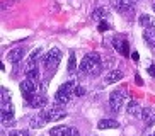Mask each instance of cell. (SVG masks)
Masks as SVG:
<instances>
[{"mask_svg": "<svg viewBox=\"0 0 155 136\" xmlns=\"http://www.w3.org/2000/svg\"><path fill=\"white\" fill-rule=\"evenodd\" d=\"M39 53H41V50L38 48L36 51H32V54L28 58V61H26V70H29V68H32V66H36V60L39 58Z\"/></svg>", "mask_w": 155, "mask_h": 136, "instance_id": "ac0fdd59", "label": "cell"}, {"mask_svg": "<svg viewBox=\"0 0 155 136\" xmlns=\"http://www.w3.org/2000/svg\"><path fill=\"white\" fill-rule=\"evenodd\" d=\"M80 72L84 75H97L101 72V56L97 53H89L80 63Z\"/></svg>", "mask_w": 155, "mask_h": 136, "instance_id": "6da1fadb", "label": "cell"}, {"mask_svg": "<svg viewBox=\"0 0 155 136\" xmlns=\"http://www.w3.org/2000/svg\"><path fill=\"white\" fill-rule=\"evenodd\" d=\"M113 46L116 48V51H119L121 54L124 56H130V51H128V43L123 39H119V37H114L113 39Z\"/></svg>", "mask_w": 155, "mask_h": 136, "instance_id": "7c38bea8", "label": "cell"}, {"mask_svg": "<svg viewBox=\"0 0 155 136\" xmlns=\"http://www.w3.org/2000/svg\"><path fill=\"white\" fill-rule=\"evenodd\" d=\"M140 118H141V121L145 122V126H153L155 124V111L152 107H143Z\"/></svg>", "mask_w": 155, "mask_h": 136, "instance_id": "8992f818", "label": "cell"}, {"mask_svg": "<svg viewBox=\"0 0 155 136\" xmlns=\"http://www.w3.org/2000/svg\"><path fill=\"white\" fill-rule=\"evenodd\" d=\"M29 102H31V105L34 109H41V107H46V104H48V99H46L45 95H31V97H29Z\"/></svg>", "mask_w": 155, "mask_h": 136, "instance_id": "9c48e42d", "label": "cell"}, {"mask_svg": "<svg viewBox=\"0 0 155 136\" xmlns=\"http://www.w3.org/2000/svg\"><path fill=\"white\" fill-rule=\"evenodd\" d=\"M130 5H131V0H114V7L121 12H124L126 7H130Z\"/></svg>", "mask_w": 155, "mask_h": 136, "instance_id": "ffe728a7", "label": "cell"}, {"mask_svg": "<svg viewBox=\"0 0 155 136\" xmlns=\"http://www.w3.org/2000/svg\"><path fill=\"white\" fill-rule=\"evenodd\" d=\"M153 136H155V134H153Z\"/></svg>", "mask_w": 155, "mask_h": 136, "instance_id": "1f68e13d", "label": "cell"}, {"mask_svg": "<svg viewBox=\"0 0 155 136\" xmlns=\"http://www.w3.org/2000/svg\"><path fill=\"white\" fill-rule=\"evenodd\" d=\"M39 118H41L45 122H50V121H56V119L65 118V114L61 112V109L51 107V109H43L41 112H39Z\"/></svg>", "mask_w": 155, "mask_h": 136, "instance_id": "277c9868", "label": "cell"}, {"mask_svg": "<svg viewBox=\"0 0 155 136\" xmlns=\"http://www.w3.org/2000/svg\"><path fill=\"white\" fill-rule=\"evenodd\" d=\"M152 9H153V12H155V4H153V5H152Z\"/></svg>", "mask_w": 155, "mask_h": 136, "instance_id": "4dcf8cb0", "label": "cell"}, {"mask_svg": "<svg viewBox=\"0 0 155 136\" xmlns=\"http://www.w3.org/2000/svg\"><path fill=\"white\" fill-rule=\"evenodd\" d=\"M119 128V122H116L114 119H101L97 122V129H114Z\"/></svg>", "mask_w": 155, "mask_h": 136, "instance_id": "9a60e30c", "label": "cell"}, {"mask_svg": "<svg viewBox=\"0 0 155 136\" xmlns=\"http://www.w3.org/2000/svg\"><path fill=\"white\" fill-rule=\"evenodd\" d=\"M72 99V95L70 94H67V92H63V90H56V95H55V102H56V105H65V104H68V100Z\"/></svg>", "mask_w": 155, "mask_h": 136, "instance_id": "5bb4252c", "label": "cell"}, {"mask_svg": "<svg viewBox=\"0 0 155 136\" xmlns=\"http://www.w3.org/2000/svg\"><path fill=\"white\" fill-rule=\"evenodd\" d=\"M92 17L96 19V21H104V19L107 17V10H106V9H96Z\"/></svg>", "mask_w": 155, "mask_h": 136, "instance_id": "44dd1931", "label": "cell"}, {"mask_svg": "<svg viewBox=\"0 0 155 136\" xmlns=\"http://www.w3.org/2000/svg\"><path fill=\"white\" fill-rule=\"evenodd\" d=\"M14 118V107L10 102L7 104H2V124H7L9 121H12Z\"/></svg>", "mask_w": 155, "mask_h": 136, "instance_id": "52a82bcc", "label": "cell"}, {"mask_svg": "<svg viewBox=\"0 0 155 136\" xmlns=\"http://www.w3.org/2000/svg\"><path fill=\"white\" fill-rule=\"evenodd\" d=\"M143 39L150 48H155V29H145L143 31Z\"/></svg>", "mask_w": 155, "mask_h": 136, "instance_id": "e0dca14e", "label": "cell"}, {"mask_svg": "<svg viewBox=\"0 0 155 136\" xmlns=\"http://www.w3.org/2000/svg\"><path fill=\"white\" fill-rule=\"evenodd\" d=\"M21 92H22V95L26 97V99H29L32 94H36L38 90V82L36 80H29V78H26V80L21 82Z\"/></svg>", "mask_w": 155, "mask_h": 136, "instance_id": "5b68a950", "label": "cell"}, {"mask_svg": "<svg viewBox=\"0 0 155 136\" xmlns=\"http://www.w3.org/2000/svg\"><path fill=\"white\" fill-rule=\"evenodd\" d=\"M9 136H28V131H24V129H19V131H10Z\"/></svg>", "mask_w": 155, "mask_h": 136, "instance_id": "484cf974", "label": "cell"}, {"mask_svg": "<svg viewBox=\"0 0 155 136\" xmlns=\"http://www.w3.org/2000/svg\"><path fill=\"white\" fill-rule=\"evenodd\" d=\"M141 109L143 107H140V104H138L137 100H131V102L128 104V107H126V112L130 114V116H140Z\"/></svg>", "mask_w": 155, "mask_h": 136, "instance_id": "2e32d148", "label": "cell"}, {"mask_svg": "<svg viewBox=\"0 0 155 136\" xmlns=\"http://www.w3.org/2000/svg\"><path fill=\"white\" fill-rule=\"evenodd\" d=\"M24 58V48H14L7 53V60L10 63H19Z\"/></svg>", "mask_w": 155, "mask_h": 136, "instance_id": "ba28073f", "label": "cell"}, {"mask_svg": "<svg viewBox=\"0 0 155 136\" xmlns=\"http://www.w3.org/2000/svg\"><path fill=\"white\" fill-rule=\"evenodd\" d=\"M60 61H61V51L58 48H51L43 58V66H45L46 73H53L58 68Z\"/></svg>", "mask_w": 155, "mask_h": 136, "instance_id": "7a4b0ae2", "label": "cell"}, {"mask_svg": "<svg viewBox=\"0 0 155 136\" xmlns=\"http://www.w3.org/2000/svg\"><path fill=\"white\" fill-rule=\"evenodd\" d=\"M26 78L38 82V78H39V68H38V66H32V68H29V70H26Z\"/></svg>", "mask_w": 155, "mask_h": 136, "instance_id": "d6986e66", "label": "cell"}, {"mask_svg": "<svg viewBox=\"0 0 155 136\" xmlns=\"http://www.w3.org/2000/svg\"><path fill=\"white\" fill-rule=\"evenodd\" d=\"M77 68V58L75 54H70V60H68V73H73Z\"/></svg>", "mask_w": 155, "mask_h": 136, "instance_id": "7402d4cb", "label": "cell"}, {"mask_svg": "<svg viewBox=\"0 0 155 136\" xmlns=\"http://www.w3.org/2000/svg\"><path fill=\"white\" fill-rule=\"evenodd\" d=\"M123 77H124V73L121 72V70H116V68H114V70H111V72L106 75V83H107V85L116 83V82H119Z\"/></svg>", "mask_w": 155, "mask_h": 136, "instance_id": "8fae6325", "label": "cell"}, {"mask_svg": "<svg viewBox=\"0 0 155 136\" xmlns=\"http://www.w3.org/2000/svg\"><path fill=\"white\" fill-rule=\"evenodd\" d=\"M148 73H150L152 77H155V65H152V66H148Z\"/></svg>", "mask_w": 155, "mask_h": 136, "instance_id": "4316f807", "label": "cell"}, {"mask_svg": "<svg viewBox=\"0 0 155 136\" xmlns=\"http://www.w3.org/2000/svg\"><path fill=\"white\" fill-rule=\"evenodd\" d=\"M107 29H109V24L106 22V21H101L99 22V31L104 32V31H107Z\"/></svg>", "mask_w": 155, "mask_h": 136, "instance_id": "d4e9b609", "label": "cell"}, {"mask_svg": "<svg viewBox=\"0 0 155 136\" xmlns=\"http://www.w3.org/2000/svg\"><path fill=\"white\" fill-rule=\"evenodd\" d=\"M70 136H80V133H78V129L72 128V134H70Z\"/></svg>", "mask_w": 155, "mask_h": 136, "instance_id": "83f0119b", "label": "cell"}, {"mask_svg": "<svg viewBox=\"0 0 155 136\" xmlns=\"http://www.w3.org/2000/svg\"><path fill=\"white\" fill-rule=\"evenodd\" d=\"M131 58L135 60V61H138V58H140V56H138V53L135 51V53H131Z\"/></svg>", "mask_w": 155, "mask_h": 136, "instance_id": "f1b7e54d", "label": "cell"}, {"mask_svg": "<svg viewBox=\"0 0 155 136\" xmlns=\"http://www.w3.org/2000/svg\"><path fill=\"white\" fill-rule=\"evenodd\" d=\"M0 92H2V104L10 102V90H7L5 87H2V89H0Z\"/></svg>", "mask_w": 155, "mask_h": 136, "instance_id": "603a6c76", "label": "cell"}, {"mask_svg": "<svg viewBox=\"0 0 155 136\" xmlns=\"http://www.w3.org/2000/svg\"><path fill=\"white\" fill-rule=\"evenodd\" d=\"M138 21H140L141 27H145V29H155V17H152L148 14H141Z\"/></svg>", "mask_w": 155, "mask_h": 136, "instance_id": "4fadbf2b", "label": "cell"}, {"mask_svg": "<svg viewBox=\"0 0 155 136\" xmlns=\"http://www.w3.org/2000/svg\"><path fill=\"white\" fill-rule=\"evenodd\" d=\"M137 83H138V85H141V83H143V82H141V78L138 77V75H137Z\"/></svg>", "mask_w": 155, "mask_h": 136, "instance_id": "f546056e", "label": "cell"}, {"mask_svg": "<svg viewBox=\"0 0 155 136\" xmlns=\"http://www.w3.org/2000/svg\"><path fill=\"white\" fill-rule=\"evenodd\" d=\"M72 134V128L70 126H55L50 129V136H70Z\"/></svg>", "mask_w": 155, "mask_h": 136, "instance_id": "30bf717a", "label": "cell"}, {"mask_svg": "<svg viewBox=\"0 0 155 136\" xmlns=\"http://www.w3.org/2000/svg\"><path fill=\"white\" fill-rule=\"evenodd\" d=\"M124 100H126V92L123 89H118V90L111 92L109 95V107L113 112H119V109L123 107Z\"/></svg>", "mask_w": 155, "mask_h": 136, "instance_id": "3957f363", "label": "cell"}, {"mask_svg": "<svg viewBox=\"0 0 155 136\" xmlns=\"http://www.w3.org/2000/svg\"><path fill=\"white\" fill-rule=\"evenodd\" d=\"M73 95H75V97H82V95H85V89H84V87H80V85H77V89H75Z\"/></svg>", "mask_w": 155, "mask_h": 136, "instance_id": "cb8c5ba5", "label": "cell"}]
</instances>
